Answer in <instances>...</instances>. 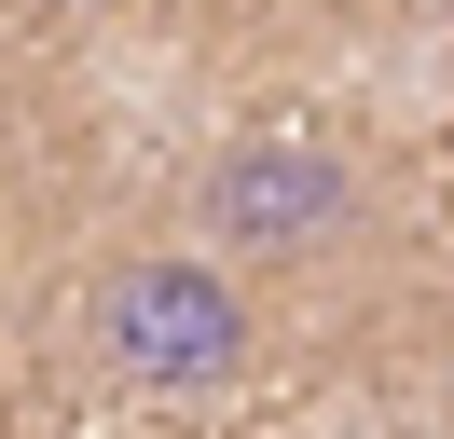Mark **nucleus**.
Returning <instances> with one entry per match:
<instances>
[{"mask_svg":"<svg viewBox=\"0 0 454 439\" xmlns=\"http://www.w3.org/2000/svg\"><path fill=\"white\" fill-rule=\"evenodd\" d=\"M83 343H97V371L138 384V398H221L262 357V302H248V274L207 261V247H124L83 289Z\"/></svg>","mask_w":454,"mask_h":439,"instance_id":"f257e3e1","label":"nucleus"},{"mask_svg":"<svg viewBox=\"0 0 454 439\" xmlns=\"http://www.w3.org/2000/svg\"><path fill=\"white\" fill-rule=\"evenodd\" d=\"M193 220H207V261H331L358 234V165L331 137H289V124H248L193 165Z\"/></svg>","mask_w":454,"mask_h":439,"instance_id":"f03ea898","label":"nucleus"},{"mask_svg":"<svg viewBox=\"0 0 454 439\" xmlns=\"http://www.w3.org/2000/svg\"><path fill=\"white\" fill-rule=\"evenodd\" d=\"M69 14H111V0H69Z\"/></svg>","mask_w":454,"mask_h":439,"instance_id":"7ed1b4c3","label":"nucleus"}]
</instances>
